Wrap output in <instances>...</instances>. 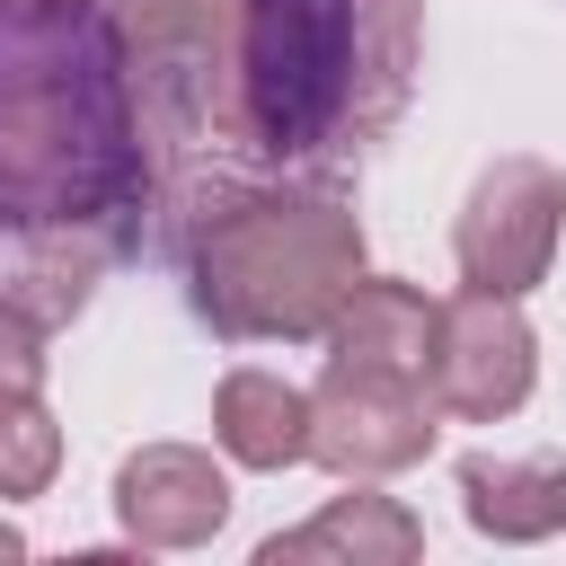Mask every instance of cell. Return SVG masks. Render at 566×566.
I'll list each match as a JSON object with an SVG mask.
<instances>
[{"mask_svg":"<svg viewBox=\"0 0 566 566\" xmlns=\"http://www.w3.org/2000/svg\"><path fill=\"white\" fill-rule=\"evenodd\" d=\"M539 380V336L522 318V301L504 292H460L433 310V354H424V389L442 416L460 424H495L531 398Z\"/></svg>","mask_w":566,"mask_h":566,"instance_id":"obj_6","label":"cell"},{"mask_svg":"<svg viewBox=\"0 0 566 566\" xmlns=\"http://www.w3.org/2000/svg\"><path fill=\"white\" fill-rule=\"evenodd\" d=\"M363 274V221L310 186H230L186 239L195 310L239 345H310Z\"/></svg>","mask_w":566,"mask_h":566,"instance_id":"obj_3","label":"cell"},{"mask_svg":"<svg viewBox=\"0 0 566 566\" xmlns=\"http://www.w3.org/2000/svg\"><path fill=\"white\" fill-rule=\"evenodd\" d=\"M212 442L239 460V469H301L310 460V389H292L283 371H221L212 389Z\"/></svg>","mask_w":566,"mask_h":566,"instance_id":"obj_9","label":"cell"},{"mask_svg":"<svg viewBox=\"0 0 566 566\" xmlns=\"http://www.w3.org/2000/svg\"><path fill=\"white\" fill-rule=\"evenodd\" d=\"M0 557H27V531H9V522H0Z\"/></svg>","mask_w":566,"mask_h":566,"instance_id":"obj_15","label":"cell"},{"mask_svg":"<svg viewBox=\"0 0 566 566\" xmlns=\"http://www.w3.org/2000/svg\"><path fill=\"white\" fill-rule=\"evenodd\" d=\"M0 389H44V327L0 292Z\"/></svg>","mask_w":566,"mask_h":566,"instance_id":"obj_14","label":"cell"},{"mask_svg":"<svg viewBox=\"0 0 566 566\" xmlns=\"http://www.w3.org/2000/svg\"><path fill=\"white\" fill-rule=\"evenodd\" d=\"M433 389L424 371H380V363H327L310 389V460L336 478H398L433 451Z\"/></svg>","mask_w":566,"mask_h":566,"instance_id":"obj_5","label":"cell"},{"mask_svg":"<svg viewBox=\"0 0 566 566\" xmlns=\"http://www.w3.org/2000/svg\"><path fill=\"white\" fill-rule=\"evenodd\" d=\"M62 469V424L35 389H0V504L44 495Z\"/></svg>","mask_w":566,"mask_h":566,"instance_id":"obj_13","label":"cell"},{"mask_svg":"<svg viewBox=\"0 0 566 566\" xmlns=\"http://www.w3.org/2000/svg\"><path fill=\"white\" fill-rule=\"evenodd\" d=\"M212 124L274 159L327 168L371 150L416 88V0H230Z\"/></svg>","mask_w":566,"mask_h":566,"instance_id":"obj_2","label":"cell"},{"mask_svg":"<svg viewBox=\"0 0 566 566\" xmlns=\"http://www.w3.org/2000/svg\"><path fill=\"white\" fill-rule=\"evenodd\" d=\"M106 9L133 35L142 71H203L221 44V18H230V0H106Z\"/></svg>","mask_w":566,"mask_h":566,"instance_id":"obj_12","label":"cell"},{"mask_svg":"<svg viewBox=\"0 0 566 566\" xmlns=\"http://www.w3.org/2000/svg\"><path fill=\"white\" fill-rule=\"evenodd\" d=\"M424 557V522L398 495H371L354 478V495H327L301 531H274L256 548V566H407Z\"/></svg>","mask_w":566,"mask_h":566,"instance_id":"obj_8","label":"cell"},{"mask_svg":"<svg viewBox=\"0 0 566 566\" xmlns=\"http://www.w3.org/2000/svg\"><path fill=\"white\" fill-rule=\"evenodd\" d=\"M150 203V80L106 0H0V230L106 248Z\"/></svg>","mask_w":566,"mask_h":566,"instance_id":"obj_1","label":"cell"},{"mask_svg":"<svg viewBox=\"0 0 566 566\" xmlns=\"http://www.w3.org/2000/svg\"><path fill=\"white\" fill-rule=\"evenodd\" d=\"M115 522L133 548H203L230 522V478L195 442H142L115 469Z\"/></svg>","mask_w":566,"mask_h":566,"instance_id":"obj_7","label":"cell"},{"mask_svg":"<svg viewBox=\"0 0 566 566\" xmlns=\"http://www.w3.org/2000/svg\"><path fill=\"white\" fill-rule=\"evenodd\" d=\"M460 513H469V531H486L504 548H531V539L566 531V460H495V451H469L460 460Z\"/></svg>","mask_w":566,"mask_h":566,"instance_id":"obj_11","label":"cell"},{"mask_svg":"<svg viewBox=\"0 0 566 566\" xmlns=\"http://www.w3.org/2000/svg\"><path fill=\"white\" fill-rule=\"evenodd\" d=\"M557 239H566V168L531 159V150H504L478 168L460 221H451V256H460V283L469 292H539L548 265H557Z\"/></svg>","mask_w":566,"mask_h":566,"instance_id":"obj_4","label":"cell"},{"mask_svg":"<svg viewBox=\"0 0 566 566\" xmlns=\"http://www.w3.org/2000/svg\"><path fill=\"white\" fill-rule=\"evenodd\" d=\"M433 310L416 283L398 274H354V292L327 318V363H380V371H424L433 354Z\"/></svg>","mask_w":566,"mask_h":566,"instance_id":"obj_10","label":"cell"}]
</instances>
